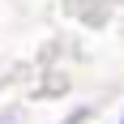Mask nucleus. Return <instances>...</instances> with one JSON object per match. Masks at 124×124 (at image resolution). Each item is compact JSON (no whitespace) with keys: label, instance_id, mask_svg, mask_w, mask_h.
I'll return each mask as SVG.
<instances>
[{"label":"nucleus","instance_id":"obj_1","mask_svg":"<svg viewBox=\"0 0 124 124\" xmlns=\"http://www.w3.org/2000/svg\"><path fill=\"white\" fill-rule=\"evenodd\" d=\"M86 116H90V107H77V111L69 116V120H64V124H81V120H86Z\"/></svg>","mask_w":124,"mask_h":124},{"label":"nucleus","instance_id":"obj_2","mask_svg":"<svg viewBox=\"0 0 124 124\" xmlns=\"http://www.w3.org/2000/svg\"><path fill=\"white\" fill-rule=\"evenodd\" d=\"M120 124H124V116H120Z\"/></svg>","mask_w":124,"mask_h":124}]
</instances>
